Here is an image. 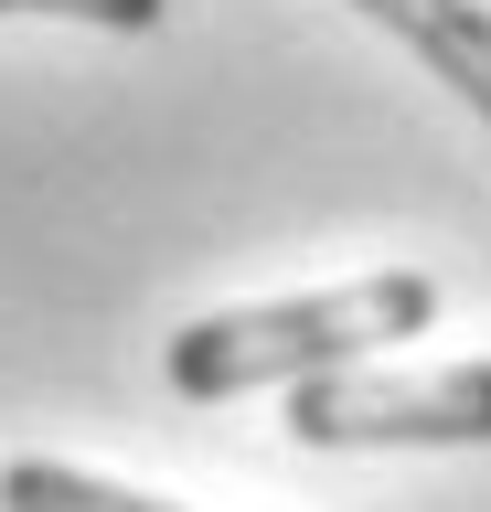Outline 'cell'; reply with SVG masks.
<instances>
[{
  "label": "cell",
  "instance_id": "cell-5",
  "mask_svg": "<svg viewBox=\"0 0 491 512\" xmlns=\"http://www.w3.org/2000/svg\"><path fill=\"white\" fill-rule=\"evenodd\" d=\"M0 11H54V22H97V32H150L171 0H0Z\"/></svg>",
  "mask_w": 491,
  "mask_h": 512
},
{
  "label": "cell",
  "instance_id": "cell-2",
  "mask_svg": "<svg viewBox=\"0 0 491 512\" xmlns=\"http://www.w3.org/2000/svg\"><path fill=\"white\" fill-rule=\"evenodd\" d=\"M289 438L299 448H491V363H438V374H342L289 384Z\"/></svg>",
  "mask_w": 491,
  "mask_h": 512
},
{
  "label": "cell",
  "instance_id": "cell-1",
  "mask_svg": "<svg viewBox=\"0 0 491 512\" xmlns=\"http://www.w3.org/2000/svg\"><path fill=\"white\" fill-rule=\"evenodd\" d=\"M438 320V278L427 267H374L353 288H310V299H257V310H203L171 331L161 374L171 395L193 406H225V395H257V384H310L342 374L385 342H417Z\"/></svg>",
  "mask_w": 491,
  "mask_h": 512
},
{
  "label": "cell",
  "instance_id": "cell-4",
  "mask_svg": "<svg viewBox=\"0 0 491 512\" xmlns=\"http://www.w3.org/2000/svg\"><path fill=\"white\" fill-rule=\"evenodd\" d=\"M0 512H182V502H150L129 480H97L75 459H11L0 470Z\"/></svg>",
  "mask_w": 491,
  "mask_h": 512
},
{
  "label": "cell",
  "instance_id": "cell-3",
  "mask_svg": "<svg viewBox=\"0 0 491 512\" xmlns=\"http://www.w3.org/2000/svg\"><path fill=\"white\" fill-rule=\"evenodd\" d=\"M353 11H363V22H385L438 86H459L491 118V11H481V0H353Z\"/></svg>",
  "mask_w": 491,
  "mask_h": 512
}]
</instances>
